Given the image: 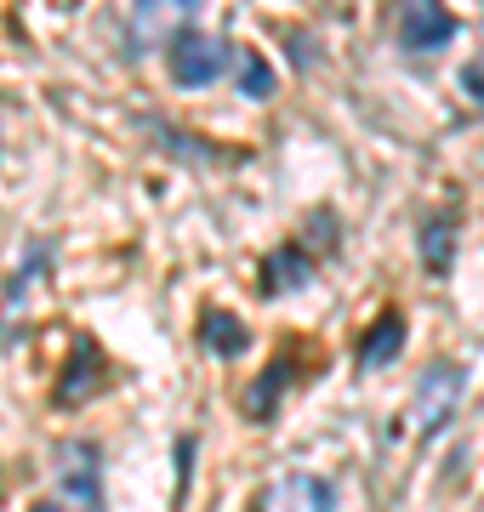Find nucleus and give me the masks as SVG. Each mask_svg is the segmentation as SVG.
Wrapping results in <instances>:
<instances>
[{"mask_svg": "<svg viewBox=\"0 0 484 512\" xmlns=\"http://www.w3.org/2000/svg\"><path fill=\"white\" fill-rule=\"evenodd\" d=\"M228 63H240V52L228 46V40L205 35V29H177L166 40V69H171V86H183V92H200V86H217L228 74Z\"/></svg>", "mask_w": 484, "mask_h": 512, "instance_id": "1", "label": "nucleus"}, {"mask_svg": "<svg viewBox=\"0 0 484 512\" xmlns=\"http://www.w3.org/2000/svg\"><path fill=\"white\" fill-rule=\"evenodd\" d=\"M467 393V370L456 359H433L422 376H416V399H410V416H416V433L433 439L450 416H456V404Z\"/></svg>", "mask_w": 484, "mask_h": 512, "instance_id": "2", "label": "nucleus"}, {"mask_svg": "<svg viewBox=\"0 0 484 512\" xmlns=\"http://www.w3.org/2000/svg\"><path fill=\"white\" fill-rule=\"evenodd\" d=\"M450 40H456V18H450L445 6L416 0V6H405V12H399V46H405V52L428 57V52H445Z\"/></svg>", "mask_w": 484, "mask_h": 512, "instance_id": "3", "label": "nucleus"}, {"mask_svg": "<svg viewBox=\"0 0 484 512\" xmlns=\"http://www.w3.org/2000/svg\"><path fill=\"white\" fill-rule=\"evenodd\" d=\"M331 507H336V484L325 473H285L262 501V512H331Z\"/></svg>", "mask_w": 484, "mask_h": 512, "instance_id": "4", "label": "nucleus"}, {"mask_svg": "<svg viewBox=\"0 0 484 512\" xmlns=\"http://www.w3.org/2000/svg\"><path fill=\"white\" fill-rule=\"evenodd\" d=\"M308 279H314V256L302 251L297 239H285L280 251L262 262L257 291H262V296H285V291H297V285H308Z\"/></svg>", "mask_w": 484, "mask_h": 512, "instance_id": "5", "label": "nucleus"}, {"mask_svg": "<svg viewBox=\"0 0 484 512\" xmlns=\"http://www.w3.org/2000/svg\"><path fill=\"white\" fill-rule=\"evenodd\" d=\"M399 348H405V313L388 308V313L371 325V336L359 342V365H365V370L388 365V359H399Z\"/></svg>", "mask_w": 484, "mask_h": 512, "instance_id": "6", "label": "nucleus"}, {"mask_svg": "<svg viewBox=\"0 0 484 512\" xmlns=\"http://www.w3.org/2000/svg\"><path fill=\"white\" fill-rule=\"evenodd\" d=\"M200 342H205V353H217V359H240L245 348H251V330L234 319V313H205V325H200Z\"/></svg>", "mask_w": 484, "mask_h": 512, "instance_id": "7", "label": "nucleus"}, {"mask_svg": "<svg viewBox=\"0 0 484 512\" xmlns=\"http://www.w3.org/2000/svg\"><path fill=\"white\" fill-rule=\"evenodd\" d=\"M422 268H428L433 279H445L450 274V256H456V222H445V217H428L422 222Z\"/></svg>", "mask_w": 484, "mask_h": 512, "instance_id": "8", "label": "nucleus"}, {"mask_svg": "<svg viewBox=\"0 0 484 512\" xmlns=\"http://www.w3.org/2000/svg\"><path fill=\"white\" fill-rule=\"evenodd\" d=\"M285 382H291V359H274V365H268V376H262V382H251V393H245V416H251V421L274 416V404H280Z\"/></svg>", "mask_w": 484, "mask_h": 512, "instance_id": "9", "label": "nucleus"}, {"mask_svg": "<svg viewBox=\"0 0 484 512\" xmlns=\"http://www.w3.org/2000/svg\"><path fill=\"white\" fill-rule=\"evenodd\" d=\"M86 393H97V348L92 342L69 359V376L57 382V404H75V399H86Z\"/></svg>", "mask_w": 484, "mask_h": 512, "instance_id": "10", "label": "nucleus"}, {"mask_svg": "<svg viewBox=\"0 0 484 512\" xmlns=\"http://www.w3.org/2000/svg\"><path fill=\"white\" fill-rule=\"evenodd\" d=\"M240 97H251V103L274 97V69L262 52H240Z\"/></svg>", "mask_w": 484, "mask_h": 512, "instance_id": "11", "label": "nucleus"}, {"mask_svg": "<svg viewBox=\"0 0 484 512\" xmlns=\"http://www.w3.org/2000/svg\"><path fill=\"white\" fill-rule=\"evenodd\" d=\"M462 92L473 97V103H484V57H479V63H467V69H462Z\"/></svg>", "mask_w": 484, "mask_h": 512, "instance_id": "12", "label": "nucleus"}, {"mask_svg": "<svg viewBox=\"0 0 484 512\" xmlns=\"http://www.w3.org/2000/svg\"><path fill=\"white\" fill-rule=\"evenodd\" d=\"M29 512H69V507H57V501H35Z\"/></svg>", "mask_w": 484, "mask_h": 512, "instance_id": "13", "label": "nucleus"}]
</instances>
